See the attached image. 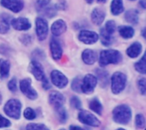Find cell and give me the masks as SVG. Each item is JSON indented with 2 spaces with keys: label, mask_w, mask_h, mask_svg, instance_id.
<instances>
[{
  "label": "cell",
  "mask_w": 146,
  "mask_h": 130,
  "mask_svg": "<svg viewBox=\"0 0 146 130\" xmlns=\"http://www.w3.org/2000/svg\"><path fill=\"white\" fill-rule=\"evenodd\" d=\"M20 89L21 93L30 100H35L38 97V93L32 87V81L30 78H25L20 82Z\"/></svg>",
  "instance_id": "7"
},
{
  "label": "cell",
  "mask_w": 146,
  "mask_h": 130,
  "mask_svg": "<svg viewBox=\"0 0 146 130\" xmlns=\"http://www.w3.org/2000/svg\"><path fill=\"white\" fill-rule=\"evenodd\" d=\"M115 21L114 20H109V21H107L106 22V24H105V31L108 32V33H110V34H113L114 32H115Z\"/></svg>",
  "instance_id": "35"
},
{
  "label": "cell",
  "mask_w": 146,
  "mask_h": 130,
  "mask_svg": "<svg viewBox=\"0 0 146 130\" xmlns=\"http://www.w3.org/2000/svg\"><path fill=\"white\" fill-rule=\"evenodd\" d=\"M145 0H142V1H140V4L142 5V7H143V9H145Z\"/></svg>",
  "instance_id": "44"
},
{
  "label": "cell",
  "mask_w": 146,
  "mask_h": 130,
  "mask_svg": "<svg viewBox=\"0 0 146 130\" xmlns=\"http://www.w3.org/2000/svg\"><path fill=\"white\" fill-rule=\"evenodd\" d=\"M135 125L137 129H143L145 127V118L143 114H137L135 117Z\"/></svg>",
  "instance_id": "29"
},
{
  "label": "cell",
  "mask_w": 146,
  "mask_h": 130,
  "mask_svg": "<svg viewBox=\"0 0 146 130\" xmlns=\"http://www.w3.org/2000/svg\"><path fill=\"white\" fill-rule=\"evenodd\" d=\"M96 74H97L96 77L98 79V83L99 82V84L103 88L106 87L109 83V73H108V72L102 70V69H97Z\"/></svg>",
  "instance_id": "20"
},
{
  "label": "cell",
  "mask_w": 146,
  "mask_h": 130,
  "mask_svg": "<svg viewBox=\"0 0 146 130\" xmlns=\"http://www.w3.org/2000/svg\"><path fill=\"white\" fill-rule=\"evenodd\" d=\"M35 25H36V34L38 38L40 41L44 40L48 35V30H49L47 21L44 18L38 17L36 19Z\"/></svg>",
  "instance_id": "9"
},
{
  "label": "cell",
  "mask_w": 146,
  "mask_h": 130,
  "mask_svg": "<svg viewBox=\"0 0 146 130\" xmlns=\"http://www.w3.org/2000/svg\"><path fill=\"white\" fill-rule=\"evenodd\" d=\"M70 105H71V106H73L74 109H77V110H80L82 107L81 101H80V98H78L77 96H73L70 99Z\"/></svg>",
  "instance_id": "34"
},
{
  "label": "cell",
  "mask_w": 146,
  "mask_h": 130,
  "mask_svg": "<svg viewBox=\"0 0 146 130\" xmlns=\"http://www.w3.org/2000/svg\"><path fill=\"white\" fill-rule=\"evenodd\" d=\"M81 130H86V129H81Z\"/></svg>",
  "instance_id": "50"
},
{
  "label": "cell",
  "mask_w": 146,
  "mask_h": 130,
  "mask_svg": "<svg viewBox=\"0 0 146 130\" xmlns=\"http://www.w3.org/2000/svg\"><path fill=\"white\" fill-rule=\"evenodd\" d=\"M116 130H126V129H116Z\"/></svg>",
  "instance_id": "48"
},
{
  "label": "cell",
  "mask_w": 146,
  "mask_h": 130,
  "mask_svg": "<svg viewBox=\"0 0 146 130\" xmlns=\"http://www.w3.org/2000/svg\"><path fill=\"white\" fill-rule=\"evenodd\" d=\"M105 15H106L105 12L102 9L95 8L92 12V15H91L92 21L93 22V24L99 26L104 22V20L105 19Z\"/></svg>",
  "instance_id": "17"
},
{
  "label": "cell",
  "mask_w": 146,
  "mask_h": 130,
  "mask_svg": "<svg viewBox=\"0 0 146 130\" xmlns=\"http://www.w3.org/2000/svg\"><path fill=\"white\" fill-rule=\"evenodd\" d=\"M60 130H66V129H60Z\"/></svg>",
  "instance_id": "49"
},
{
  "label": "cell",
  "mask_w": 146,
  "mask_h": 130,
  "mask_svg": "<svg viewBox=\"0 0 146 130\" xmlns=\"http://www.w3.org/2000/svg\"><path fill=\"white\" fill-rule=\"evenodd\" d=\"M138 86H139V89L140 91V93L145 95L146 93V80L145 78L142 77L140 79H139L138 81Z\"/></svg>",
  "instance_id": "38"
},
{
  "label": "cell",
  "mask_w": 146,
  "mask_h": 130,
  "mask_svg": "<svg viewBox=\"0 0 146 130\" xmlns=\"http://www.w3.org/2000/svg\"><path fill=\"white\" fill-rule=\"evenodd\" d=\"M43 88L44 89H46V90H48V89H50V87H51V85H50V82L48 81V79L45 77L43 81Z\"/></svg>",
  "instance_id": "42"
},
{
  "label": "cell",
  "mask_w": 146,
  "mask_h": 130,
  "mask_svg": "<svg viewBox=\"0 0 146 130\" xmlns=\"http://www.w3.org/2000/svg\"><path fill=\"white\" fill-rule=\"evenodd\" d=\"M50 2V0H36V7L38 8V9L41 10L42 9L47 7Z\"/></svg>",
  "instance_id": "39"
},
{
  "label": "cell",
  "mask_w": 146,
  "mask_h": 130,
  "mask_svg": "<svg viewBox=\"0 0 146 130\" xmlns=\"http://www.w3.org/2000/svg\"><path fill=\"white\" fill-rule=\"evenodd\" d=\"M9 30V18L8 14H2L0 17V33L5 34Z\"/></svg>",
  "instance_id": "27"
},
{
  "label": "cell",
  "mask_w": 146,
  "mask_h": 130,
  "mask_svg": "<svg viewBox=\"0 0 146 130\" xmlns=\"http://www.w3.org/2000/svg\"><path fill=\"white\" fill-rule=\"evenodd\" d=\"M50 79L52 83L59 89H64L68 83V79L67 77L57 70H53L51 72Z\"/></svg>",
  "instance_id": "8"
},
{
  "label": "cell",
  "mask_w": 146,
  "mask_h": 130,
  "mask_svg": "<svg viewBox=\"0 0 146 130\" xmlns=\"http://www.w3.org/2000/svg\"><path fill=\"white\" fill-rule=\"evenodd\" d=\"M56 112H57V117H58L59 121H60L62 123H66L67 118H68V114H67L66 110L63 108V106L59 107V108H57V109H56Z\"/></svg>",
  "instance_id": "30"
},
{
  "label": "cell",
  "mask_w": 146,
  "mask_h": 130,
  "mask_svg": "<svg viewBox=\"0 0 146 130\" xmlns=\"http://www.w3.org/2000/svg\"><path fill=\"white\" fill-rule=\"evenodd\" d=\"M1 5L14 13L20 12L24 7V3L21 0H1Z\"/></svg>",
  "instance_id": "13"
},
{
  "label": "cell",
  "mask_w": 146,
  "mask_h": 130,
  "mask_svg": "<svg viewBox=\"0 0 146 130\" xmlns=\"http://www.w3.org/2000/svg\"><path fill=\"white\" fill-rule=\"evenodd\" d=\"M41 10H42V13L45 16H47L49 18H52L56 14V10H55L54 8H47V7H45V8L42 9Z\"/></svg>",
  "instance_id": "37"
},
{
  "label": "cell",
  "mask_w": 146,
  "mask_h": 130,
  "mask_svg": "<svg viewBox=\"0 0 146 130\" xmlns=\"http://www.w3.org/2000/svg\"><path fill=\"white\" fill-rule=\"evenodd\" d=\"M132 1H133V0H132Z\"/></svg>",
  "instance_id": "51"
},
{
  "label": "cell",
  "mask_w": 146,
  "mask_h": 130,
  "mask_svg": "<svg viewBox=\"0 0 146 130\" xmlns=\"http://www.w3.org/2000/svg\"><path fill=\"white\" fill-rule=\"evenodd\" d=\"M81 78L80 77H75L71 83V89L74 91V92H81Z\"/></svg>",
  "instance_id": "31"
},
{
  "label": "cell",
  "mask_w": 146,
  "mask_h": 130,
  "mask_svg": "<svg viewBox=\"0 0 146 130\" xmlns=\"http://www.w3.org/2000/svg\"><path fill=\"white\" fill-rule=\"evenodd\" d=\"M21 40L24 44H28V43H31V42H32V37H31V35L24 34L21 36Z\"/></svg>",
  "instance_id": "41"
},
{
  "label": "cell",
  "mask_w": 146,
  "mask_h": 130,
  "mask_svg": "<svg viewBox=\"0 0 146 130\" xmlns=\"http://www.w3.org/2000/svg\"><path fill=\"white\" fill-rule=\"evenodd\" d=\"M89 108L92 111H93L95 113H97L98 115H102L103 106H102L101 102L99 101V100L98 98H93L92 100H90V102H89Z\"/></svg>",
  "instance_id": "26"
},
{
  "label": "cell",
  "mask_w": 146,
  "mask_h": 130,
  "mask_svg": "<svg viewBox=\"0 0 146 130\" xmlns=\"http://www.w3.org/2000/svg\"><path fill=\"white\" fill-rule=\"evenodd\" d=\"M65 102V98L58 91H51L49 95V103L55 108L57 109L59 107L63 106Z\"/></svg>",
  "instance_id": "12"
},
{
  "label": "cell",
  "mask_w": 146,
  "mask_h": 130,
  "mask_svg": "<svg viewBox=\"0 0 146 130\" xmlns=\"http://www.w3.org/2000/svg\"><path fill=\"white\" fill-rule=\"evenodd\" d=\"M142 52V44L139 42L133 43L127 50V54L130 58H137Z\"/></svg>",
  "instance_id": "19"
},
{
  "label": "cell",
  "mask_w": 146,
  "mask_h": 130,
  "mask_svg": "<svg viewBox=\"0 0 146 130\" xmlns=\"http://www.w3.org/2000/svg\"><path fill=\"white\" fill-rule=\"evenodd\" d=\"M11 26L17 31H27L30 29L31 23L27 18L19 17L11 20Z\"/></svg>",
  "instance_id": "14"
},
{
  "label": "cell",
  "mask_w": 146,
  "mask_h": 130,
  "mask_svg": "<svg viewBox=\"0 0 146 130\" xmlns=\"http://www.w3.org/2000/svg\"><path fill=\"white\" fill-rule=\"evenodd\" d=\"M100 37H101V42L102 44L104 46H110L114 42V37L111 34L108 33L104 28H102L100 30Z\"/></svg>",
  "instance_id": "25"
},
{
  "label": "cell",
  "mask_w": 146,
  "mask_h": 130,
  "mask_svg": "<svg viewBox=\"0 0 146 130\" xmlns=\"http://www.w3.org/2000/svg\"><path fill=\"white\" fill-rule=\"evenodd\" d=\"M10 70V63L7 60L1 59L0 60V77L6 78L9 74Z\"/></svg>",
  "instance_id": "24"
},
{
  "label": "cell",
  "mask_w": 146,
  "mask_h": 130,
  "mask_svg": "<svg viewBox=\"0 0 146 130\" xmlns=\"http://www.w3.org/2000/svg\"><path fill=\"white\" fill-rule=\"evenodd\" d=\"M98 2H100V3H104V2H106L107 0H98Z\"/></svg>",
  "instance_id": "46"
},
{
  "label": "cell",
  "mask_w": 146,
  "mask_h": 130,
  "mask_svg": "<svg viewBox=\"0 0 146 130\" xmlns=\"http://www.w3.org/2000/svg\"><path fill=\"white\" fill-rule=\"evenodd\" d=\"M82 129L80 128V127H78V126H74V125H73V126H70V128H69V130H81Z\"/></svg>",
  "instance_id": "43"
},
{
  "label": "cell",
  "mask_w": 146,
  "mask_h": 130,
  "mask_svg": "<svg viewBox=\"0 0 146 130\" xmlns=\"http://www.w3.org/2000/svg\"><path fill=\"white\" fill-rule=\"evenodd\" d=\"M127 84V76L120 72H116L111 77V90L115 95L121 93Z\"/></svg>",
  "instance_id": "4"
},
{
  "label": "cell",
  "mask_w": 146,
  "mask_h": 130,
  "mask_svg": "<svg viewBox=\"0 0 146 130\" xmlns=\"http://www.w3.org/2000/svg\"><path fill=\"white\" fill-rule=\"evenodd\" d=\"M10 126H11V123L9 122V120L3 118L2 115H0V129L8 128V127H10Z\"/></svg>",
  "instance_id": "40"
},
{
  "label": "cell",
  "mask_w": 146,
  "mask_h": 130,
  "mask_svg": "<svg viewBox=\"0 0 146 130\" xmlns=\"http://www.w3.org/2000/svg\"><path fill=\"white\" fill-rule=\"evenodd\" d=\"M88 3H92V2H93V0H86Z\"/></svg>",
  "instance_id": "45"
},
{
  "label": "cell",
  "mask_w": 146,
  "mask_h": 130,
  "mask_svg": "<svg viewBox=\"0 0 146 130\" xmlns=\"http://www.w3.org/2000/svg\"><path fill=\"white\" fill-rule=\"evenodd\" d=\"M135 69L137 72H139L141 74H145L146 73V60L145 55H143V57L141 58V60L139 61H138L135 64Z\"/></svg>",
  "instance_id": "28"
},
{
  "label": "cell",
  "mask_w": 146,
  "mask_h": 130,
  "mask_svg": "<svg viewBox=\"0 0 146 130\" xmlns=\"http://www.w3.org/2000/svg\"><path fill=\"white\" fill-rule=\"evenodd\" d=\"M119 33L120 35L125 38V39H129V38H132L133 36H134V29L131 26H121L119 27Z\"/></svg>",
  "instance_id": "23"
},
{
  "label": "cell",
  "mask_w": 146,
  "mask_h": 130,
  "mask_svg": "<svg viewBox=\"0 0 146 130\" xmlns=\"http://www.w3.org/2000/svg\"><path fill=\"white\" fill-rule=\"evenodd\" d=\"M50 49L51 52V56L55 60H59L62 56V49L59 42L52 38L50 43Z\"/></svg>",
  "instance_id": "15"
},
{
  "label": "cell",
  "mask_w": 146,
  "mask_h": 130,
  "mask_svg": "<svg viewBox=\"0 0 146 130\" xmlns=\"http://www.w3.org/2000/svg\"><path fill=\"white\" fill-rule=\"evenodd\" d=\"M125 19L128 23L136 25L139 21V12H138V10H136L134 9L127 10L126 12V14H125Z\"/></svg>",
  "instance_id": "22"
},
{
  "label": "cell",
  "mask_w": 146,
  "mask_h": 130,
  "mask_svg": "<svg viewBox=\"0 0 146 130\" xmlns=\"http://www.w3.org/2000/svg\"><path fill=\"white\" fill-rule=\"evenodd\" d=\"M3 111L8 117L13 119H19L21 114V103L16 99L9 100L3 106Z\"/></svg>",
  "instance_id": "3"
},
{
  "label": "cell",
  "mask_w": 146,
  "mask_h": 130,
  "mask_svg": "<svg viewBox=\"0 0 146 130\" xmlns=\"http://www.w3.org/2000/svg\"><path fill=\"white\" fill-rule=\"evenodd\" d=\"M98 84V79L96 76L92 74H86L81 82V92L90 95L92 94Z\"/></svg>",
  "instance_id": "6"
},
{
  "label": "cell",
  "mask_w": 146,
  "mask_h": 130,
  "mask_svg": "<svg viewBox=\"0 0 146 130\" xmlns=\"http://www.w3.org/2000/svg\"><path fill=\"white\" fill-rule=\"evenodd\" d=\"M29 71L38 81H43L45 78V74L42 65L38 60H32L29 65Z\"/></svg>",
  "instance_id": "11"
},
{
  "label": "cell",
  "mask_w": 146,
  "mask_h": 130,
  "mask_svg": "<svg viewBox=\"0 0 146 130\" xmlns=\"http://www.w3.org/2000/svg\"><path fill=\"white\" fill-rule=\"evenodd\" d=\"M1 101H2V95L0 93V104H1Z\"/></svg>",
  "instance_id": "47"
},
{
  "label": "cell",
  "mask_w": 146,
  "mask_h": 130,
  "mask_svg": "<svg viewBox=\"0 0 146 130\" xmlns=\"http://www.w3.org/2000/svg\"><path fill=\"white\" fill-rule=\"evenodd\" d=\"M113 120L116 123L127 124L132 118V110L127 105H121L113 110Z\"/></svg>",
  "instance_id": "2"
},
{
  "label": "cell",
  "mask_w": 146,
  "mask_h": 130,
  "mask_svg": "<svg viewBox=\"0 0 146 130\" xmlns=\"http://www.w3.org/2000/svg\"><path fill=\"white\" fill-rule=\"evenodd\" d=\"M122 60V55L121 52L115 49L103 50L99 55V65L104 67L110 64H118Z\"/></svg>",
  "instance_id": "1"
},
{
  "label": "cell",
  "mask_w": 146,
  "mask_h": 130,
  "mask_svg": "<svg viewBox=\"0 0 146 130\" xmlns=\"http://www.w3.org/2000/svg\"><path fill=\"white\" fill-rule=\"evenodd\" d=\"M110 10L114 15H118L124 11L122 0H113L110 4Z\"/></svg>",
  "instance_id": "21"
},
{
  "label": "cell",
  "mask_w": 146,
  "mask_h": 130,
  "mask_svg": "<svg viewBox=\"0 0 146 130\" xmlns=\"http://www.w3.org/2000/svg\"><path fill=\"white\" fill-rule=\"evenodd\" d=\"M23 116L27 120H33L36 118V113H35L33 109H32L30 107H27V108H26L24 110Z\"/></svg>",
  "instance_id": "32"
},
{
  "label": "cell",
  "mask_w": 146,
  "mask_h": 130,
  "mask_svg": "<svg viewBox=\"0 0 146 130\" xmlns=\"http://www.w3.org/2000/svg\"><path fill=\"white\" fill-rule=\"evenodd\" d=\"M51 32L54 36L58 37L60 35H62V33H64L67 30V25L65 23L64 20H56L50 27Z\"/></svg>",
  "instance_id": "16"
},
{
  "label": "cell",
  "mask_w": 146,
  "mask_h": 130,
  "mask_svg": "<svg viewBox=\"0 0 146 130\" xmlns=\"http://www.w3.org/2000/svg\"><path fill=\"white\" fill-rule=\"evenodd\" d=\"M27 130H50L45 125L41 123H29L27 126Z\"/></svg>",
  "instance_id": "33"
},
{
  "label": "cell",
  "mask_w": 146,
  "mask_h": 130,
  "mask_svg": "<svg viewBox=\"0 0 146 130\" xmlns=\"http://www.w3.org/2000/svg\"><path fill=\"white\" fill-rule=\"evenodd\" d=\"M98 38L99 35L97 32L88 30H82L79 34L80 41L86 44H93L98 40Z\"/></svg>",
  "instance_id": "10"
},
{
  "label": "cell",
  "mask_w": 146,
  "mask_h": 130,
  "mask_svg": "<svg viewBox=\"0 0 146 130\" xmlns=\"http://www.w3.org/2000/svg\"><path fill=\"white\" fill-rule=\"evenodd\" d=\"M8 89L12 93H15V92L17 91V80H16V78L13 77V78H11L9 81V83H8Z\"/></svg>",
  "instance_id": "36"
},
{
  "label": "cell",
  "mask_w": 146,
  "mask_h": 130,
  "mask_svg": "<svg viewBox=\"0 0 146 130\" xmlns=\"http://www.w3.org/2000/svg\"><path fill=\"white\" fill-rule=\"evenodd\" d=\"M97 53L92 49H85L82 53V60L86 65H93L97 60Z\"/></svg>",
  "instance_id": "18"
},
{
  "label": "cell",
  "mask_w": 146,
  "mask_h": 130,
  "mask_svg": "<svg viewBox=\"0 0 146 130\" xmlns=\"http://www.w3.org/2000/svg\"><path fill=\"white\" fill-rule=\"evenodd\" d=\"M78 119L80 123L91 126V127H99L101 123L98 120V118L93 115L92 112H88V111H85V110H81L79 114H78Z\"/></svg>",
  "instance_id": "5"
}]
</instances>
